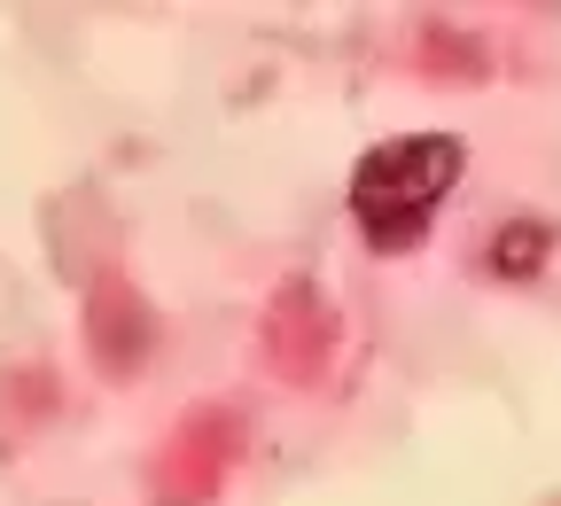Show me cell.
I'll list each match as a JSON object with an SVG mask.
<instances>
[{"mask_svg": "<svg viewBox=\"0 0 561 506\" xmlns=\"http://www.w3.org/2000/svg\"><path fill=\"white\" fill-rule=\"evenodd\" d=\"M460 164H468V149L453 133H398L382 149H367V164L351 172V219L367 227V242L405 250L430 227V210L453 195Z\"/></svg>", "mask_w": 561, "mask_h": 506, "instance_id": "obj_1", "label": "cell"}]
</instances>
